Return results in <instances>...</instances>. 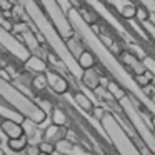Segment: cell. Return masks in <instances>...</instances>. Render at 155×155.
<instances>
[{"mask_svg": "<svg viewBox=\"0 0 155 155\" xmlns=\"http://www.w3.org/2000/svg\"><path fill=\"white\" fill-rule=\"evenodd\" d=\"M87 5H88L90 8H94L95 14L100 15V17L104 18L105 22H108V25H110V27L114 28V30L117 32L118 35H122V38H125L127 42H132V40H134V35L130 34V30H128L125 25H122L120 20H117V18H115L114 12L108 10V5H107V4H102V2H88Z\"/></svg>", "mask_w": 155, "mask_h": 155, "instance_id": "8", "label": "cell"}, {"mask_svg": "<svg viewBox=\"0 0 155 155\" xmlns=\"http://www.w3.org/2000/svg\"><path fill=\"white\" fill-rule=\"evenodd\" d=\"M74 102H75V105H78V107L85 112H94V108L97 107V105L92 102V98L88 97V94L80 92V90H77L74 94Z\"/></svg>", "mask_w": 155, "mask_h": 155, "instance_id": "17", "label": "cell"}, {"mask_svg": "<svg viewBox=\"0 0 155 155\" xmlns=\"http://www.w3.org/2000/svg\"><path fill=\"white\" fill-rule=\"evenodd\" d=\"M38 155H48V153H38Z\"/></svg>", "mask_w": 155, "mask_h": 155, "instance_id": "31", "label": "cell"}, {"mask_svg": "<svg viewBox=\"0 0 155 155\" xmlns=\"http://www.w3.org/2000/svg\"><path fill=\"white\" fill-rule=\"evenodd\" d=\"M0 130L4 132V135L8 138V140H15V138H20V137L25 135L24 124H18V122H14V120H7V118L2 120Z\"/></svg>", "mask_w": 155, "mask_h": 155, "instance_id": "12", "label": "cell"}, {"mask_svg": "<svg viewBox=\"0 0 155 155\" xmlns=\"http://www.w3.org/2000/svg\"><path fill=\"white\" fill-rule=\"evenodd\" d=\"M118 107H120L124 117L128 120L130 127L134 128V132L137 134V137L142 140V143L145 145L148 152L152 155H155V130L152 127V118H145L142 115L140 105L130 97V95H125L120 102H118Z\"/></svg>", "mask_w": 155, "mask_h": 155, "instance_id": "4", "label": "cell"}, {"mask_svg": "<svg viewBox=\"0 0 155 155\" xmlns=\"http://www.w3.org/2000/svg\"><path fill=\"white\" fill-rule=\"evenodd\" d=\"M120 62L125 65V68H127V70L134 75V77L142 75V74H145V72H147V68H145V65H143V60H142V58H138L135 54H132L130 50L120 52Z\"/></svg>", "mask_w": 155, "mask_h": 155, "instance_id": "9", "label": "cell"}, {"mask_svg": "<svg viewBox=\"0 0 155 155\" xmlns=\"http://www.w3.org/2000/svg\"><path fill=\"white\" fill-rule=\"evenodd\" d=\"M32 87H34L37 92H44L45 88L48 87V82H47L45 74H37V75H34V78H32Z\"/></svg>", "mask_w": 155, "mask_h": 155, "instance_id": "24", "label": "cell"}, {"mask_svg": "<svg viewBox=\"0 0 155 155\" xmlns=\"http://www.w3.org/2000/svg\"><path fill=\"white\" fill-rule=\"evenodd\" d=\"M65 42H67V47H68V50H70V54L74 55L75 58H78L82 55V52H85V45H84V42L77 37V34H75V37L68 38V40H65Z\"/></svg>", "mask_w": 155, "mask_h": 155, "instance_id": "19", "label": "cell"}, {"mask_svg": "<svg viewBox=\"0 0 155 155\" xmlns=\"http://www.w3.org/2000/svg\"><path fill=\"white\" fill-rule=\"evenodd\" d=\"M52 125H57V127H67V114H65L62 108L54 107V110H52Z\"/></svg>", "mask_w": 155, "mask_h": 155, "instance_id": "21", "label": "cell"}, {"mask_svg": "<svg viewBox=\"0 0 155 155\" xmlns=\"http://www.w3.org/2000/svg\"><path fill=\"white\" fill-rule=\"evenodd\" d=\"M143 65H145V68L155 77V58L152 57V55H147V57L143 58Z\"/></svg>", "mask_w": 155, "mask_h": 155, "instance_id": "27", "label": "cell"}, {"mask_svg": "<svg viewBox=\"0 0 155 155\" xmlns=\"http://www.w3.org/2000/svg\"><path fill=\"white\" fill-rule=\"evenodd\" d=\"M0 98L7 102L20 115H24L25 120L35 125L42 124L47 118V114L44 112V108H40L37 102L32 100L27 94L20 92V88H17L10 80H5L2 75H0Z\"/></svg>", "mask_w": 155, "mask_h": 155, "instance_id": "3", "label": "cell"}, {"mask_svg": "<svg viewBox=\"0 0 155 155\" xmlns=\"http://www.w3.org/2000/svg\"><path fill=\"white\" fill-rule=\"evenodd\" d=\"M138 20V24H143V22H148L150 20V14H148V10L143 7V5H138L137 7V17H135Z\"/></svg>", "mask_w": 155, "mask_h": 155, "instance_id": "25", "label": "cell"}, {"mask_svg": "<svg viewBox=\"0 0 155 155\" xmlns=\"http://www.w3.org/2000/svg\"><path fill=\"white\" fill-rule=\"evenodd\" d=\"M0 47L4 48V50H7L15 60L24 62V64L32 55L30 52H28V48L24 45V42H22L12 30H8L7 25L2 24V22H0Z\"/></svg>", "mask_w": 155, "mask_h": 155, "instance_id": "7", "label": "cell"}, {"mask_svg": "<svg viewBox=\"0 0 155 155\" xmlns=\"http://www.w3.org/2000/svg\"><path fill=\"white\" fill-rule=\"evenodd\" d=\"M98 122H100L102 128L107 134L110 145L117 150L118 155H143L140 148L135 145V142L132 140V137L124 130V127L120 125V122L115 118V115L112 112H105Z\"/></svg>", "mask_w": 155, "mask_h": 155, "instance_id": "5", "label": "cell"}, {"mask_svg": "<svg viewBox=\"0 0 155 155\" xmlns=\"http://www.w3.org/2000/svg\"><path fill=\"white\" fill-rule=\"evenodd\" d=\"M0 155H5V152H4V150H2V148H0Z\"/></svg>", "mask_w": 155, "mask_h": 155, "instance_id": "30", "label": "cell"}, {"mask_svg": "<svg viewBox=\"0 0 155 155\" xmlns=\"http://www.w3.org/2000/svg\"><path fill=\"white\" fill-rule=\"evenodd\" d=\"M107 90H108V94L112 95V98H114V100L117 102V104H118V102H120L122 98L125 97V95H128L127 92H125L124 88H122V87H120V85H118L115 80H110V82L107 84Z\"/></svg>", "mask_w": 155, "mask_h": 155, "instance_id": "20", "label": "cell"}, {"mask_svg": "<svg viewBox=\"0 0 155 155\" xmlns=\"http://www.w3.org/2000/svg\"><path fill=\"white\" fill-rule=\"evenodd\" d=\"M24 65H25L27 70L34 72L35 75L37 74H45V72H47V64H45V60L42 57H38V55H30V58H28Z\"/></svg>", "mask_w": 155, "mask_h": 155, "instance_id": "16", "label": "cell"}, {"mask_svg": "<svg viewBox=\"0 0 155 155\" xmlns=\"http://www.w3.org/2000/svg\"><path fill=\"white\" fill-rule=\"evenodd\" d=\"M153 80H155V77H153V75H152L148 70L145 72V74L137 75V77H135V82H137V85H138L140 88H143V90L150 87V85L153 84Z\"/></svg>", "mask_w": 155, "mask_h": 155, "instance_id": "23", "label": "cell"}, {"mask_svg": "<svg viewBox=\"0 0 155 155\" xmlns=\"http://www.w3.org/2000/svg\"><path fill=\"white\" fill-rule=\"evenodd\" d=\"M108 7H114L115 10L118 12V15H120L122 18H125L127 22L134 20L135 17H137V4H134V2H108Z\"/></svg>", "mask_w": 155, "mask_h": 155, "instance_id": "13", "label": "cell"}, {"mask_svg": "<svg viewBox=\"0 0 155 155\" xmlns=\"http://www.w3.org/2000/svg\"><path fill=\"white\" fill-rule=\"evenodd\" d=\"M40 5L44 8V12L47 14L48 20L54 24L55 30L60 34V37L64 40H68V38L75 37V30L72 27L70 20H68V15L60 8L58 2H42Z\"/></svg>", "mask_w": 155, "mask_h": 155, "instance_id": "6", "label": "cell"}, {"mask_svg": "<svg viewBox=\"0 0 155 155\" xmlns=\"http://www.w3.org/2000/svg\"><path fill=\"white\" fill-rule=\"evenodd\" d=\"M7 143H8V148H10V150H14V152H24L25 148L28 147V137H27V134H25L24 137L15 138V140H8Z\"/></svg>", "mask_w": 155, "mask_h": 155, "instance_id": "22", "label": "cell"}, {"mask_svg": "<svg viewBox=\"0 0 155 155\" xmlns=\"http://www.w3.org/2000/svg\"><path fill=\"white\" fill-rule=\"evenodd\" d=\"M38 150H40V153H48V155H54V153H55V145L42 140L40 143H38Z\"/></svg>", "mask_w": 155, "mask_h": 155, "instance_id": "26", "label": "cell"}, {"mask_svg": "<svg viewBox=\"0 0 155 155\" xmlns=\"http://www.w3.org/2000/svg\"><path fill=\"white\" fill-rule=\"evenodd\" d=\"M55 153L60 155H94L87 150V148L80 147V145L74 143L70 140H62L55 145Z\"/></svg>", "mask_w": 155, "mask_h": 155, "instance_id": "14", "label": "cell"}, {"mask_svg": "<svg viewBox=\"0 0 155 155\" xmlns=\"http://www.w3.org/2000/svg\"><path fill=\"white\" fill-rule=\"evenodd\" d=\"M150 22L155 25V14H150Z\"/></svg>", "mask_w": 155, "mask_h": 155, "instance_id": "29", "label": "cell"}, {"mask_svg": "<svg viewBox=\"0 0 155 155\" xmlns=\"http://www.w3.org/2000/svg\"><path fill=\"white\" fill-rule=\"evenodd\" d=\"M12 8H14V4H12V2H0V12H2V14H8Z\"/></svg>", "mask_w": 155, "mask_h": 155, "instance_id": "28", "label": "cell"}, {"mask_svg": "<svg viewBox=\"0 0 155 155\" xmlns=\"http://www.w3.org/2000/svg\"><path fill=\"white\" fill-rule=\"evenodd\" d=\"M77 62H78L82 70H88V68H94L95 65H97V58H95L94 54H92L90 50H87V48H85V52H82V55L77 58Z\"/></svg>", "mask_w": 155, "mask_h": 155, "instance_id": "18", "label": "cell"}, {"mask_svg": "<svg viewBox=\"0 0 155 155\" xmlns=\"http://www.w3.org/2000/svg\"><path fill=\"white\" fill-rule=\"evenodd\" d=\"M22 5H24L27 15L30 17L32 24L35 25V28L40 32V35L44 37V40L47 42V45L55 54V57L62 62V65H65V68H67L68 74L75 78V82H80L84 70L80 68L77 58L70 54V50H68V47H67V42L60 37V34L55 30L54 24L48 20V17L44 12L42 5L35 4V2H24Z\"/></svg>", "mask_w": 155, "mask_h": 155, "instance_id": "2", "label": "cell"}, {"mask_svg": "<svg viewBox=\"0 0 155 155\" xmlns=\"http://www.w3.org/2000/svg\"><path fill=\"white\" fill-rule=\"evenodd\" d=\"M68 138V128L67 127H57V125H50L44 130L42 134V140L48 142V143H54L57 145L58 142L62 140H67Z\"/></svg>", "mask_w": 155, "mask_h": 155, "instance_id": "11", "label": "cell"}, {"mask_svg": "<svg viewBox=\"0 0 155 155\" xmlns=\"http://www.w3.org/2000/svg\"><path fill=\"white\" fill-rule=\"evenodd\" d=\"M67 15H68V20H70L75 34H77V37L84 42L85 48L90 50L92 54H94V57L105 67V70L110 74L112 80L117 82L147 114H150L152 117H155V105L152 104L150 97L145 94L143 88H140L137 85L135 77L125 68V65L120 62V58L115 57L110 48L102 42V38H100V35H98V32L95 30V27L88 25L87 22L84 20V17L80 15L78 8H75V7H72L70 10L67 12Z\"/></svg>", "mask_w": 155, "mask_h": 155, "instance_id": "1", "label": "cell"}, {"mask_svg": "<svg viewBox=\"0 0 155 155\" xmlns=\"http://www.w3.org/2000/svg\"><path fill=\"white\" fill-rule=\"evenodd\" d=\"M102 74L97 70V67L94 68H88V70H84V74H82V84H84L85 88H88L90 92H95L98 87L102 85Z\"/></svg>", "mask_w": 155, "mask_h": 155, "instance_id": "15", "label": "cell"}, {"mask_svg": "<svg viewBox=\"0 0 155 155\" xmlns=\"http://www.w3.org/2000/svg\"><path fill=\"white\" fill-rule=\"evenodd\" d=\"M45 77H47V82H48V88H50L55 95H65L68 92V82H67V78L62 77L60 74L47 70L45 72Z\"/></svg>", "mask_w": 155, "mask_h": 155, "instance_id": "10", "label": "cell"}]
</instances>
